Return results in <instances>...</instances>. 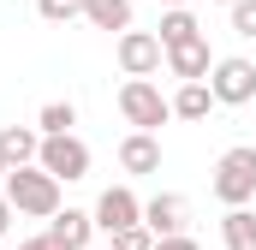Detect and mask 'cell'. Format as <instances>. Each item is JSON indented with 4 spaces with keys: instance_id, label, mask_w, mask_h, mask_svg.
<instances>
[{
    "instance_id": "6da1fadb",
    "label": "cell",
    "mask_w": 256,
    "mask_h": 250,
    "mask_svg": "<svg viewBox=\"0 0 256 250\" xmlns=\"http://www.w3.org/2000/svg\"><path fill=\"white\" fill-rule=\"evenodd\" d=\"M0 196L12 202V214H36V220H54V214H60V179H48L42 167H18V173H6Z\"/></svg>"
},
{
    "instance_id": "7a4b0ae2",
    "label": "cell",
    "mask_w": 256,
    "mask_h": 250,
    "mask_svg": "<svg viewBox=\"0 0 256 250\" xmlns=\"http://www.w3.org/2000/svg\"><path fill=\"white\" fill-rule=\"evenodd\" d=\"M214 196L226 208H244L256 196V143H238V149H226L214 161Z\"/></svg>"
},
{
    "instance_id": "3957f363",
    "label": "cell",
    "mask_w": 256,
    "mask_h": 250,
    "mask_svg": "<svg viewBox=\"0 0 256 250\" xmlns=\"http://www.w3.org/2000/svg\"><path fill=\"white\" fill-rule=\"evenodd\" d=\"M120 114H126V125H137V131H149V137H155V125L173 120V102H167L149 78H131L126 90H120Z\"/></svg>"
},
{
    "instance_id": "277c9868",
    "label": "cell",
    "mask_w": 256,
    "mask_h": 250,
    "mask_svg": "<svg viewBox=\"0 0 256 250\" xmlns=\"http://www.w3.org/2000/svg\"><path fill=\"white\" fill-rule=\"evenodd\" d=\"M36 167L48 173V179H90V149L78 143V137H42V155H36Z\"/></svg>"
},
{
    "instance_id": "5b68a950",
    "label": "cell",
    "mask_w": 256,
    "mask_h": 250,
    "mask_svg": "<svg viewBox=\"0 0 256 250\" xmlns=\"http://www.w3.org/2000/svg\"><path fill=\"white\" fill-rule=\"evenodd\" d=\"M208 90H214V102H226V108L250 102V96H256V66H250V60H214Z\"/></svg>"
},
{
    "instance_id": "8992f818",
    "label": "cell",
    "mask_w": 256,
    "mask_h": 250,
    "mask_svg": "<svg viewBox=\"0 0 256 250\" xmlns=\"http://www.w3.org/2000/svg\"><path fill=\"white\" fill-rule=\"evenodd\" d=\"M96 226H102V232H126V226H143V202H137L126 185H108V190H102V202H96Z\"/></svg>"
},
{
    "instance_id": "52a82bcc",
    "label": "cell",
    "mask_w": 256,
    "mask_h": 250,
    "mask_svg": "<svg viewBox=\"0 0 256 250\" xmlns=\"http://www.w3.org/2000/svg\"><path fill=\"white\" fill-rule=\"evenodd\" d=\"M185 214H191V202L173 196V190H161V196L143 202V226H149L155 238H179V232H185Z\"/></svg>"
},
{
    "instance_id": "ba28073f",
    "label": "cell",
    "mask_w": 256,
    "mask_h": 250,
    "mask_svg": "<svg viewBox=\"0 0 256 250\" xmlns=\"http://www.w3.org/2000/svg\"><path fill=\"white\" fill-rule=\"evenodd\" d=\"M161 36H149V30H126L120 36V66H126V78H149L155 66H161Z\"/></svg>"
},
{
    "instance_id": "9c48e42d",
    "label": "cell",
    "mask_w": 256,
    "mask_h": 250,
    "mask_svg": "<svg viewBox=\"0 0 256 250\" xmlns=\"http://www.w3.org/2000/svg\"><path fill=\"white\" fill-rule=\"evenodd\" d=\"M36 155H42V137H36L30 125H0V161H6V173L30 167Z\"/></svg>"
},
{
    "instance_id": "30bf717a",
    "label": "cell",
    "mask_w": 256,
    "mask_h": 250,
    "mask_svg": "<svg viewBox=\"0 0 256 250\" xmlns=\"http://www.w3.org/2000/svg\"><path fill=\"white\" fill-rule=\"evenodd\" d=\"M90 232H96V214H84V208H60L54 220H48V238L66 250H84L90 244Z\"/></svg>"
},
{
    "instance_id": "8fae6325",
    "label": "cell",
    "mask_w": 256,
    "mask_h": 250,
    "mask_svg": "<svg viewBox=\"0 0 256 250\" xmlns=\"http://www.w3.org/2000/svg\"><path fill=\"white\" fill-rule=\"evenodd\" d=\"M120 167L126 173H161V143L149 131H131L126 143H120Z\"/></svg>"
},
{
    "instance_id": "7c38bea8",
    "label": "cell",
    "mask_w": 256,
    "mask_h": 250,
    "mask_svg": "<svg viewBox=\"0 0 256 250\" xmlns=\"http://www.w3.org/2000/svg\"><path fill=\"white\" fill-rule=\"evenodd\" d=\"M167 66H173V78H185V84H202V78L214 72L208 42H202V36H196V42H185V48H173V54H167Z\"/></svg>"
},
{
    "instance_id": "4fadbf2b",
    "label": "cell",
    "mask_w": 256,
    "mask_h": 250,
    "mask_svg": "<svg viewBox=\"0 0 256 250\" xmlns=\"http://www.w3.org/2000/svg\"><path fill=\"white\" fill-rule=\"evenodd\" d=\"M84 18L96 24V30H131V0H84Z\"/></svg>"
},
{
    "instance_id": "5bb4252c",
    "label": "cell",
    "mask_w": 256,
    "mask_h": 250,
    "mask_svg": "<svg viewBox=\"0 0 256 250\" xmlns=\"http://www.w3.org/2000/svg\"><path fill=\"white\" fill-rule=\"evenodd\" d=\"M220 238H226V250H256V214L250 208H226Z\"/></svg>"
},
{
    "instance_id": "9a60e30c",
    "label": "cell",
    "mask_w": 256,
    "mask_h": 250,
    "mask_svg": "<svg viewBox=\"0 0 256 250\" xmlns=\"http://www.w3.org/2000/svg\"><path fill=\"white\" fill-rule=\"evenodd\" d=\"M196 36H202V24H196L185 6L161 18V48H167V54H173V48H185V42H196Z\"/></svg>"
},
{
    "instance_id": "2e32d148",
    "label": "cell",
    "mask_w": 256,
    "mask_h": 250,
    "mask_svg": "<svg viewBox=\"0 0 256 250\" xmlns=\"http://www.w3.org/2000/svg\"><path fill=\"white\" fill-rule=\"evenodd\" d=\"M208 108H214V90L208 84H179V96H173V114L179 120H208Z\"/></svg>"
},
{
    "instance_id": "e0dca14e",
    "label": "cell",
    "mask_w": 256,
    "mask_h": 250,
    "mask_svg": "<svg viewBox=\"0 0 256 250\" xmlns=\"http://www.w3.org/2000/svg\"><path fill=\"white\" fill-rule=\"evenodd\" d=\"M72 125H78V108L72 102H48L42 108V137H72Z\"/></svg>"
},
{
    "instance_id": "ac0fdd59",
    "label": "cell",
    "mask_w": 256,
    "mask_h": 250,
    "mask_svg": "<svg viewBox=\"0 0 256 250\" xmlns=\"http://www.w3.org/2000/svg\"><path fill=\"white\" fill-rule=\"evenodd\" d=\"M36 12L48 24H66V18H84V0H36Z\"/></svg>"
},
{
    "instance_id": "d6986e66",
    "label": "cell",
    "mask_w": 256,
    "mask_h": 250,
    "mask_svg": "<svg viewBox=\"0 0 256 250\" xmlns=\"http://www.w3.org/2000/svg\"><path fill=\"white\" fill-rule=\"evenodd\" d=\"M114 250H155V232L149 226H126V232H114Z\"/></svg>"
},
{
    "instance_id": "ffe728a7",
    "label": "cell",
    "mask_w": 256,
    "mask_h": 250,
    "mask_svg": "<svg viewBox=\"0 0 256 250\" xmlns=\"http://www.w3.org/2000/svg\"><path fill=\"white\" fill-rule=\"evenodd\" d=\"M232 30L238 36H256V0H238L232 6Z\"/></svg>"
},
{
    "instance_id": "44dd1931",
    "label": "cell",
    "mask_w": 256,
    "mask_h": 250,
    "mask_svg": "<svg viewBox=\"0 0 256 250\" xmlns=\"http://www.w3.org/2000/svg\"><path fill=\"white\" fill-rule=\"evenodd\" d=\"M155 250H196V238H185V232L179 238H155Z\"/></svg>"
},
{
    "instance_id": "7402d4cb",
    "label": "cell",
    "mask_w": 256,
    "mask_h": 250,
    "mask_svg": "<svg viewBox=\"0 0 256 250\" xmlns=\"http://www.w3.org/2000/svg\"><path fill=\"white\" fill-rule=\"evenodd\" d=\"M18 250H66V244H54V238L42 232V238H24V244H18Z\"/></svg>"
},
{
    "instance_id": "603a6c76",
    "label": "cell",
    "mask_w": 256,
    "mask_h": 250,
    "mask_svg": "<svg viewBox=\"0 0 256 250\" xmlns=\"http://www.w3.org/2000/svg\"><path fill=\"white\" fill-rule=\"evenodd\" d=\"M6 226H12V202L0 196V232H6Z\"/></svg>"
},
{
    "instance_id": "cb8c5ba5",
    "label": "cell",
    "mask_w": 256,
    "mask_h": 250,
    "mask_svg": "<svg viewBox=\"0 0 256 250\" xmlns=\"http://www.w3.org/2000/svg\"><path fill=\"white\" fill-rule=\"evenodd\" d=\"M161 6H167V12H179V6H185V0H161Z\"/></svg>"
},
{
    "instance_id": "d4e9b609",
    "label": "cell",
    "mask_w": 256,
    "mask_h": 250,
    "mask_svg": "<svg viewBox=\"0 0 256 250\" xmlns=\"http://www.w3.org/2000/svg\"><path fill=\"white\" fill-rule=\"evenodd\" d=\"M0 185H6V161H0Z\"/></svg>"
},
{
    "instance_id": "484cf974",
    "label": "cell",
    "mask_w": 256,
    "mask_h": 250,
    "mask_svg": "<svg viewBox=\"0 0 256 250\" xmlns=\"http://www.w3.org/2000/svg\"><path fill=\"white\" fill-rule=\"evenodd\" d=\"M220 6H238V0H220Z\"/></svg>"
}]
</instances>
